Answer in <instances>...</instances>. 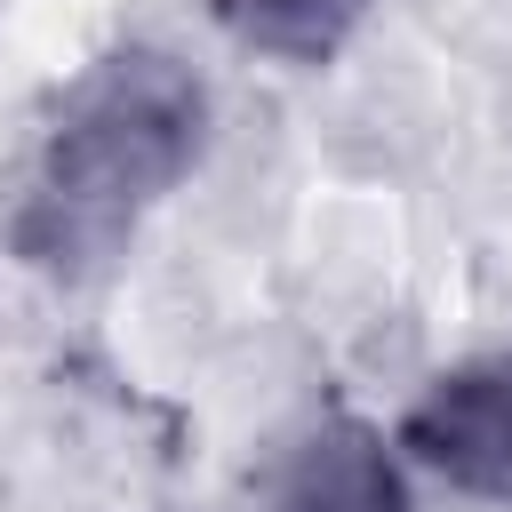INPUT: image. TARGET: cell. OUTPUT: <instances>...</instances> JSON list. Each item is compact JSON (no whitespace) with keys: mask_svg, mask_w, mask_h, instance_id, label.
<instances>
[{"mask_svg":"<svg viewBox=\"0 0 512 512\" xmlns=\"http://www.w3.org/2000/svg\"><path fill=\"white\" fill-rule=\"evenodd\" d=\"M208 8L240 48L280 64H328L368 16V0H208Z\"/></svg>","mask_w":512,"mask_h":512,"instance_id":"277c9868","label":"cell"},{"mask_svg":"<svg viewBox=\"0 0 512 512\" xmlns=\"http://www.w3.org/2000/svg\"><path fill=\"white\" fill-rule=\"evenodd\" d=\"M200 144H208V88L168 48L96 56L64 88V104L24 168L8 248L56 280L112 264L128 248V232L192 176Z\"/></svg>","mask_w":512,"mask_h":512,"instance_id":"6da1fadb","label":"cell"},{"mask_svg":"<svg viewBox=\"0 0 512 512\" xmlns=\"http://www.w3.org/2000/svg\"><path fill=\"white\" fill-rule=\"evenodd\" d=\"M400 448L464 496H512V360L448 368L408 408Z\"/></svg>","mask_w":512,"mask_h":512,"instance_id":"7a4b0ae2","label":"cell"},{"mask_svg":"<svg viewBox=\"0 0 512 512\" xmlns=\"http://www.w3.org/2000/svg\"><path fill=\"white\" fill-rule=\"evenodd\" d=\"M264 512H416L408 480L360 416H320L264 472Z\"/></svg>","mask_w":512,"mask_h":512,"instance_id":"3957f363","label":"cell"}]
</instances>
